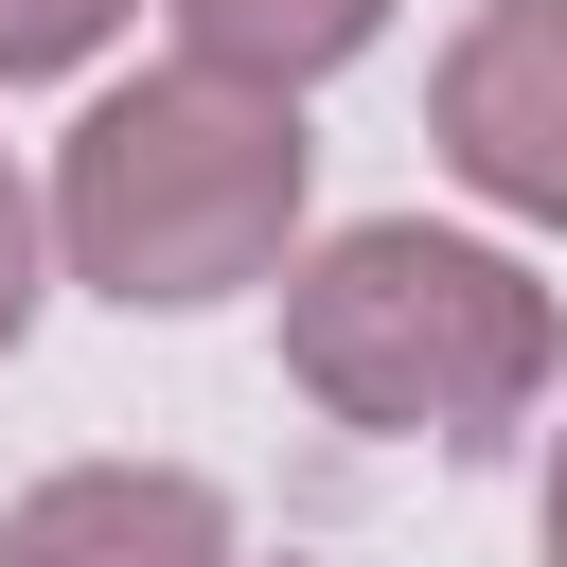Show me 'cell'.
<instances>
[{
  "mask_svg": "<svg viewBox=\"0 0 567 567\" xmlns=\"http://www.w3.org/2000/svg\"><path fill=\"white\" fill-rule=\"evenodd\" d=\"M230 567H248V549H230Z\"/></svg>",
  "mask_w": 567,
  "mask_h": 567,
  "instance_id": "cell-9",
  "label": "cell"
},
{
  "mask_svg": "<svg viewBox=\"0 0 567 567\" xmlns=\"http://www.w3.org/2000/svg\"><path fill=\"white\" fill-rule=\"evenodd\" d=\"M549 354H567L549 337V284L514 248H478V230L372 213V230H319L284 266V372L337 425H372V443L478 461V443H514L549 408Z\"/></svg>",
  "mask_w": 567,
  "mask_h": 567,
  "instance_id": "cell-2",
  "label": "cell"
},
{
  "mask_svg": "<svg viewBox=\"0 0 567 567\" xmlns=\"http://www.w3.org/2000/svg\"><path fill=\"white\" fill-rule=\"evenodd\" d=\"M0 567H230V496L177 461H71L0 514Z\"/></svg>",
  "mask_w": 567,
  "mask_h": 567,
  "instance_id": "cell-4",
  "label": "cell"
},
{
  "mask_svg": "<svg viewBox=\"0 0 567 567\" xmlns=\"http://www.w3.org/2000/svg\"><path fill=\"white\" fill-rule=\"evenodd\" d=\"M35 248H53V195H35L18 159H0V354L35 337Z\"/></svg>",
  "mask_w": 567,
  "mask_h": 567,
  "instance_id": "cell-7",
  "label": "cell"
},
{
  "mask_svg": "<svg viewBox=\"0 0 567 567\" xmlns=\"http://www.w3.org/2000/svg\"><path fill=\"white\" fill-rule=\"evenodd\" d=\"M372 35H390V0H177V53L266 71V89H319V71H354Z\"/></svg>",
  "mask_w": 567,
  "mask_h": 567,
  "instance_id": "cell-5",
  "label": "cell"
},
{
  "mask_svg": "<svg viewBox=\"0 0 567 567\" xmlns=\"http://www.w3.org/2000/svg\"><path fill=\"white\" fill-rule=\"evenodd\" d=\"M301 177H319L301 89L177 53V71L106 89V106L53 142V248H71V284H106L124 319H195V301H230V284H266V266L301 248Z\"/></svg>",
  "mask_w": 567,
  "mask_h": 567,
  "instance_id": "cell-1",
  "label": "cell"
},
{
  "mask_svg": "<svg viewBox=\"0 0 567 567\" xmlns=\"http://www.w3.org/2000/svg\"><path fill=\"white\" fill-rule=\"evenodd\" d=\"M425 142L496 213L567 230V0H478L443 35V71H425Z\"/></svg>",
  "mask_w": 567,
  "mask_h": 567,
  "instance_id": "cell-3",
  "label": "cell"
},
{
  "mask_svg": "<svg viewBox=\"0 0 567 567\" xmlns=\"http://www.w3.org/2000/svg\"><path fill=\"white\" fill-rule=\"evenodd\" d=\"M124 18H142V0H0V89H53V71H89Z\"/></svg>",
  "mask_w": 567,
  "mask_h": 567,
  "instance_id": "cell-6",
  "label": "cell"
},
{
  "mask_svg": "<svg viewBox=\"0 0 567 567\" xmlns=\"http://www.w3.org/2000/svg\"><path fill=\"white\" fill-rule=\"evenodd\" d=\"M532 514H549V567H567V443H549V496H532Z\"/></svg>",
  "mask_w": 567,
  "mask_h": 567,
  "instance_id": "cell-8",
  "label": "cell"
}]
</instances>
